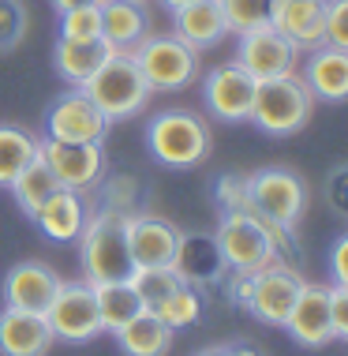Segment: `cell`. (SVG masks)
I'll list each match as a JSON object with an SVG mask.
<instances>
[{
  "instance_id": "39",
  "label": "cell",
  "mask_w": 348,
  "mask_h": 356,
  "mask_svg": "<svg viewBox=\"0 0 348 356\" xmlns=\"http://www.w3.org/2000/svg\"><path fill=\"white\" fill-rule=\"evenodd\" d=\"M135 4H147V0H135Z\"/></svg>"
},
{
  "instance_id": "35",
  "label": "cell",
  "mask_w": 348,
  "mask_h": 356,
  "mask_svg": "<svg viewBox=\"0 0 348 356\" xmlns=\"http://www.w3.org/2000/svg\"><path fill=\"white\" fill-rule=\"evenodd\" d=\"M330 266H333V282L337 285H348V236L337 240L333 255H330Z\"/></svg>"
},
{
  "instance_id": "19",
  "label": "cell",
  "mask_w": 348,
  "mask_h": 356,
  "mask_svg": "<svg viewBox=\"0 0 348 356\" xmlns=\"http://www.w3.org/2000/svg\"><path fill=\"white\" fill-rule=\"evenodd\" d=\"M60 277H56L45 263H19L4 282V296L8 307H23V312H42L53 304Z\"/></svg>"
},
{
  "instance_id": "8",
  "label": "cell",
  "mask_w": 348,
  "mask_h": 356,
  "mask_svg": "<svg viewBox=\"0 0 348 356\" xmlns=\"http://www.w3.org/2000/svg\"><path fill=\"white\" fill-rule=\"evenodd\" d=\"M244 277V304L247 312L255 315L258 323L270 326H285L288 312H292L299 289H304V277L288 266H263L258 274H240Z\"/></svg>"
},
{
  "instance_id": "13",
  "label": "cell",
  "mask_w": 348,
  "mask_h": 356,
  "mask_svg": "<svg viewBox=\"0 0 348 356\" xmlns=\"http://www.w3.org/2000/svg\"><path fill=\"white\" fill-rule=\"evenodd\" d=\"M45 165L53 169V177L60 180V188L83 191L101 177L105 154L101 143H56V139H38Z\"/></svg>"
},
{
  "instance_id": "16",
  "label": "cell",
  "mask_w": 348,
  "mask_h": 356,
  "mask_svg": "<svg viewBox=\"0 0 348 356\" xmlns=\"http://www.w3.org/2000/svg\"><path fill=\"white\" fill-rule=\"evenodd\" d=\"M53 341V326L42 312H23V307L0 312V353L4 356H45Z\"/></svg>"
},
{
  "instance_id": "3",
  "label": "cell",
  "mask_w": 348,
  "mask_h": 356,
  "mask_svg": "<svg viewBox=\"0 0 348 356\" xmlns=\"http://www.w3.org/2000/svg\"><path fill=\"white\" fill-rule=\"evenodd\" d=\"M315 109V94L299 75H281V79H266L255 90V105H251V120L270 136H292Z\"/></svg>"
},
{
  "instance_id": "36",
  "label": "cell",
  "mask_w": 348,
  "mask_h": 356,
  "mask_svg": "<svg viewBox=\"0 0 348 356\" xmlns=\"http://www.w3.org/2000/svg\"><path fill=\"white\" fill-rule=\"evenodd\" d=\"M56 12H72V8H83V4H105V0H53Z\"/></svg>"
},
{
  "instance_id": "23",
  "label": "cell",
  "mask_w": 348,
  "mask_h": 356,
  "mask_svg": "<svg viewBox=\"0 0 348 356\" xmlns=\"http://www.w3.org/2000/svg\"><path fill=\"white\" fill-rule=\"evenodd\" d=\"M109 53H113V49L101 42V38H90V42L60 38V42H56V49H53V60H56V72H60L67 83L83 86V83L105 64V56H109Z\"/></svg>"
},
{
  "instance_id": "25",
  "label": "cell",
  "mask_w": 348,
  "mask_h": 356,
  "mask_svg": "<svg viewBox=\"0 0 348 356\" xmlns=\"http://www.w3.org/2000/svg\"><path fill=\"white\" fill-rule=\"evenodd\" d=\"M94 300H98V315H101V330H124L135 315L142 312V300L135 296V289L128 282H105L94 285Z\"/></svg>"
},
{
  "instance_id": "11",
  "label": "cell",
  "mask_w": 348,
  "mask_h": 356,
  "mask_svg": "<svg viewBox=\"0 0 348 356\" xmlns=\"http://www.w3.org/2000/svg\"><path fill=\"white\" fill-rule=\"evenodd\" d=\"M109 131L105 113L86 98L83 90H67L60 94L49 113H45V139L56 143H101Z\"/></svg>"
},
{
  "instance_id": "6",
  "label": "cell",
  "mask_w": 348,
  "mask_h": 356,
  "mask_svg": "<svg viewBox=\"0 0 348 356\" xmlns=\"http://www.w3.org/2000/svg\"><path fill=\"white\" fill-rule=\"evenodd\" d=\"M135 64L150 90H180L199 75V49H191L176 34H150L135 49Z\"/></svg>"
},
{
  "instance_id": "12",
  "label": "cell",
  "mask_w": 348,
  "mask_h": 356,
  "mask_svg": "<svg viewBox=\"0 0 348 356\" xmlns=\"http://www.w3.org/2000/svg\"><path fill=\"white\" fill-rule=\"evenodd\" d=\"M299 60V49L288 42L285 34H277L274 26L270 31H255L240 38V56L236 64L244 68L255 83L266 79H281V75H292Z\"/></svg>"
},
{
  "instance_id": "22",
  "label": "cell",
  "mask_w": 348,
  "mask_h": 356,
  "mask_svg": "<svg viewBox=\"0 0 348 356\" xmlns=\"http://www.w3.org/2000/svg\"><path fill=\"white\" fill-rule=\"evenodd\" d=\"M304 83L311 86L315 98L345 102L348 98V53L333 49V45H318V49H311Z\"/></svg>"
},
{
  "instance_id": "27",
  "label": "cell",
  "mask_w": 348,
  "mask_h": 356,
  "mask_svg": "<svg viewBox=\"0 0 348 356\" xmlns=\"http://www.w3.org/2000/svg\"><path fill=\"white\" fill-rule=\"evenodd\" d=\"M38 158V139L15 124H0V184H12L31 161Z\"/></svg>"
},
{
  "instance_id": "33",
  "label": "cell",
  "mask_w": 348,
  "mask_h": 356,
  "mask_svg": "<svg viewBox=\"0 0 348 356\" xmlns=\"http://www.w3.org/2000/svg\"><path fill=\"white\" fill-rule=\"evenodd\" d=\"M326 45L348 53V0H326Z\"/></svg>"
},
{
  "instance_id": "30",
  "label": "cell",
  "mask_w": 348,
  "mask_h": 356,
  "mask_svg": "<svg viewBox=\"0 0 348 356\" xmlns=\"http://www.w3.org/2000/svg\"><path fill=\"white\" fill-rule=\"evenodd\" d=\"M128 285L135 289V296L142 300V307H158L165 296L172 293V289L183 285V274L176 270V266H165V270H131Z\"/></svg>"
},
{
  "instance_id": "38",
  "label": "cell",
  "mask_w": 348,
  "mask_h": 356,
  "mask_svg": "<svg viewBox=\"0 0 348 356\" xmlns=\"http://www.w3.org/2000/svg\"><path fill=\"white\" fill-rule=\"evenodd\" d=\"M161 4H165L169 12H180V8H183V4H191V0H161Z\"/></svg>"
},
{
  "instance_id": "24",
  "label": "cell",
  "mask_w": 348,
  "mask_h": 356,
  "mask_svg": "<svg viewBox=\"0 0 348 356\" xmlns=\"http://www.w3.org/2000/svg\"><path fill=\"white\" fill-rule=\"evenodd\" d=\"M116 338H120V349L128 356H165L172 345V330L150 307H142L124 330H116Z\"/></svg>"
},
{
  "instance_id": "15",
  "label": "cell",
  "mask_w": 348,
  "mask_h": 356,
  "mask_svg": "<svg viewBox=\"0 0 348 356\" xmlns=\"http://www.w3.org/2000/svg\"><path fill=\"white\" fill-rule=\"evenodd\" d=\"M288 334L307 345V349H322V345L333 341V326H330V289L326 285H307L299 289L292 312H288Z\"/></svg>"
},
{
  "instance_id": "31",
  "label": "cell",
  "mask_w": 348,
  "mask_h": 356,
  "mask_svg": "<svg viewBox=\"0 0 348 356\" xmlns=\"http://www.w3.org/2000/svg\"><path fill=\"white\" fill-rule=\"evenodd\" d=\"M60 38H75V42L101 38V4H83L72 8V12H60Z\"/></svg>"
},
{
  "instance_id": "5",
  "label": "cell",
  "mask_w": 348,
  "mask_h": 356,
  "mask_svg": "<svg viewBox=\"0 0 348 356\" xmlns=\"http://www.w3.org/2000/svg\"><path fill=\"white\" fill-rule=\"evenodd\" d=\"M217 255L236 274H258L274 263V225L258 214L229 210V218L217 229Z\"/></svg>"
},
{
  "instance_id": "4",
  "label": "cell",
  "mask_w": 348,
  "mask_h": 356,
  "mask_svg": "<svg viewBox=\"0 0 348 356\" xmlns=\"http://www.w3.org/2000/svg\"><path fill=\"white\" fill-rule=\"evenodd\" d=\"M150 154L169 169H188L199 165L210 154V128L188 109H169L150 120Z\"/></svg>"
},
{
  "instance_id": "17",
  "label": "cell",
  "mask_w": 348,
  "mask_h": 356,
  "mask_svg": "<svg viewBox=\"0 0 348 356\" xmlns=\"http://www.w3.org/2000/svg\"><path fill=\"white\" fill-rule=\"evenodd\" d=\"M274 31L296 49L326 45V0H274Z\"/></svg>"
},
{
  "instance_id": "32",
  "label": "cell",
  "mask_w": 348,
  "mask_h": 356,
  "mask_svg": "<svg viewBox=\"0 0 348 356\" xmlns=\"http://www.w3.org/2000/svg\"><path fill=\"white\" fill-rule=\"evenodd\" d=\"M26 34V8L19 0H0V53L15 49Z\"/></svg>"
},
{
  "instance_id": "34",
  "label": "cell",
  "mask_w": 348,
  "mask_h": 356,
  "mask_svg": "<svg viewBox=\"0 0 348 356\" xmlns=\"http://www.w3.org/2000/svg\"><path fill=\"white\" fill-rule=\"evenodd\" d=\"M330 326H333V338L348 341V285L330 289Z\"/></svg>"
},
{
  "instance_id": "18",
  "label": "cell",
  "mask_w": 348,
  "mask_h": 356,
  "mask_svg": "<svg viewBox=\"0 0 348 356\" xmlns=\"http://www.w3.org/2000/svg\"><path fill=\"white\" fill-rule=\"evenodd\" d=\"M150 38L147 4L135 0H105L101 4V42L113 53H135Z\"/></svg>"
},
{
  "instance_id": "1",
  "label": "cell",
  "mask_w": 348,
  "mask_h": 356,
  "mask_svg": "<svg viewBox=\"0 0 348 356\" xmlns=\"http://www.w3.org/2000/svg\"><path fill=\"white\" fill-rule=\"evenodd\" d=\"M79 255H83L86 285L128 282L135 270L128 252V214L105 210L98 218H86V229L79 236Z\"/></svg>"
},
{
  "instance_id": "28",
  "label": "cell",
  "mask_w": 348,
  "mask_h": 356,
  "mask_svg": "<svg viewBox=\"0 0 348 356\" xmlns=\"http://www.w3.org/2000/svg\"><path fill=\"white\" fill-rule=\"evenodd\" d=\"M217 4L229 31H236L240 38L274 26V0H217Z\"/></svg>"
},
{
  "instance_id": "10",
  "label": "cell",
  "mask_w": 348,
  "mask_h": 356,
  "mask_svg": "<svg viewBox=\"0 0 348 356\" xmlns=\"http://www.w3.org/2000/svg\"><path fill=\"white\" fill-rule=\"evenodd\" d=\"M45 319L53 326V338L64 341H90L101 334V315L94 300V285L86 282H60L53 304L45 307Z\"/></svg>"
},
{
  "instance_id": "7",
  "label": "cell",
  "mask_w": 348,
  "mask_h": 356,
  "mask_svg": "<svg viewBox=\"0 0 348 356\" xmlns=\"http://www.w3.org/2000/svg\"><path fill=\"white\" fill-rule=\"evenodd\" d=\"M244 195L251 210L274 229H292L304 214V184L292 169H277V165L258 169L244 184Z\"/></svg>"
},
{
  "instance_id": "29",
  "label": "cell",
  "mask_w": 348,
  "mask_h": 356,
  "mask_svg": "<svg viewBox=\"0 0 348 356\" xmlns=\"http://www.w3.org/2000/svg\"><path fill=\"white\" fill-rule=\"evenodd\" d=\"M154 315H158V319L165 323L172 334H176V330H183V326L199 323V315H202V300H199L195 289H188V282H183L180 289H172L165 300L154 307Z\"/></svg>"
},
{
  "instance_id": "37",
  "label": "cell",
  "mask_w": 348,
  "mask_h": 356,
  "mask_svg": "<svg viewBox=\"0 0 348 356\" xmlns=\"http://www.w3.org/2000/svg\"><path fill=\"white\" fill-rule=\"evenodd\" d=\"M195 356H236V345H210V349H202Z\"/></svg>"
},
{
  "instance_id": "14",
  "label": "cell",
  "mask_w": 348,
  "mask_h": 356,
  "mask_svg": "<svg viewBox=\"0 0 348 356\" xmlns=\"http://www.w3.org/2000/svg\"><path fill=\"white\" fill-rule=\"evenodd\" d=\"M258 83L240 68V64H221L206 75V105L217 120H251V105H255Z\"/></svg>"
},
{
  "instance_id": "9",
  "label": "cell",
  "mask_w": 348,
  "mask_h": 356,
  "mask_svg": "<svg viewBox=\"0 0 348 356\" xmlns=\"http://www.w3.org/2000/svg\"><path fill=\"white\" fill-rule=\"evenodd\" d=\"M128 252H131L135 270H165V266L180 263L183 233L172 221L154 218V214L128 218Z\"/></svg>"
},
{
  "instance_id": "26",
  "label": "cell",
  "mask_w": 348,
  "mask_h": 356,
  "mask_svg": "<svg viewBox=\"0 0 348 356\" xmlns=\"http://www.w3.org/2000/svg\"><path fill=\"white\" fill-rule=\"evenodd\" d=\"M8 188H12L15 203L23 207V210H26V214H31V218H34V214H38V207H42L45 199H49L56 188H60V180L53 177V169L45 165L42 150H38V158H34V161H31V165H26L23 172H19V177H15V180H12V184H8Z\"/></svg>"
},
{
  "instance_id": "20",
  "label": "cell",
  "mask_w": 348,
  "mask_h": 356,
  "mask_svg": "<svg viewBox=\"0 0 348 356\" xmlns=\"http://www.w3.org/2000/svg\"><path fill=\"white\" fill-rule=\"evenodd\" d=\"M38 229H42L49 240H79L83 236V229H86V207H83V199H79V191H72V188H56L49 199H45L42 207H38Z\"/></svg>"
},
{
  "instance_id": "2",
  "label": "cell",
  "mask_w": 348,
  "mask_h": 356,
  "mask_svg": "<svg viewBox=\"0 0 348 356\" xmlns=\"http://www.w3.org/2000/svg\"><path fill=\"white\" fill-rule=\"evenodd\" d=\"M79 90L105 113L109 124L142 113L150 102V94H154L150 83L142 79L139 64H135V53H109L105 64L79 86Z\"/></svg>"
},
{
  "instance_id": "21",
  "label": "cell",
  "mask_w": 348,
  "mask_h": 356,
  "mask_svg": "<svg viewBox=\"0 0 348 356\" xmlns=\"http://www.w3.org/2000/svg\"><path fill=\"white\" fill-rule=\"evenodd\" d=\"M172 15H176V38L188 42L191 49H210V45H217L229 34V23L221 15L217 0H191V4H183Z\"/></svg>"
}]
</instances>
